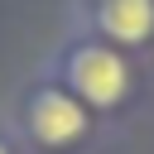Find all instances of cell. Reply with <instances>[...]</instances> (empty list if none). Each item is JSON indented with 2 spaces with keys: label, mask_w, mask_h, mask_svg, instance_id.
Wrapping results in <instances>:
<instances>
[{
  "label": "cell",
  "mask_w": 154,
  "mask_h": 154,
  "mask_svg": "<svg viewBox=\"0 0 154 154\" xmlns=\"http://www.w3.org/2000/svg\"><path fill=\"white\" fill-rule=\"evenodd\" d=\"M96 29L111 48H135L154 34V0H96Z\"/></svg>",
  "instance_id": "3957f363"
},
{
  "label": "cell",
  "mask_w": 154,
  "mask_h": 154,
  "mask_svg": "<svg viewBox=\"0 0 154 154\" xmlns=\"http://www.w3.org/2000/svg\"><path fill=\"white\" fill-rule=\"evenodd\" d=\"M24 130L38 149H72L91 130V111L58 82H43L24 101Z\"/></svg>",
  "instance_id": "7a4b0ae2"
},
{
  "label": "cell",
  "mask_w": 154,
  "mask_h": 154,
  "mask_svg": "<svg viewBox=\"0 0 154 154\" xmlns=\"http://www.w3.org/2000/svg\"><path fill=\"white\" fill-rule=\"evenodd\" d=\"M63 87L87 111H111L130 91V63L120 58V48L82 38V43H72L63 53Z\"/></svg>",
  "instance_id": "6da1fadb"
},
{
  "label": "cell",
  "mask_w": 154,
  "mask_h": 154,
  "mask_svg": "<svg viewBox=\"0 0 154 154\" xmlns=\"http://www.w3.org/2000/svg\"><path fill=\"white\" fill-rule=\"evenodd\" d=\"M0 154H14V149H10V140H5V135H0Z\"/></svg>",
  "instance_id": "277c9868"
}]
</instances>
